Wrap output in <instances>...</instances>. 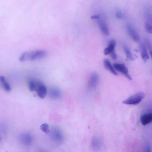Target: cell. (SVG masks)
Masks as SVG:
<instances>
[{"instance_id":"cell-1","label":"cell","mask_w":152,"mask_h":152,"mask_svg":"<svg viewBox=\"0 0 152 152\" xmlns=\"http://www.w3.org/2000/svg\"><path fill=\"white\" fill-rule=\"evenodd\" d=\"M47 54V52L43 50L26 51L21 55L19 60L21 62L28 60H36L44 57Z\"/></svg>"},{"instance_id":"cell-2","label":"cell","mask_w":152,"mask_h":152,"mask_svg":"<svg viewBox=\"0 0 152 152\" xmlns=\"http://www.w3.org/2000/svg\"><path fill=\"white\" fill-rule=\"evenodd\" d=\"M145 94L142 92L137 93L123 101V103L129 105H136L138 104L143 99Z\"/></svg>"},{"instance_id":"cell-3","label":"cell","mask_w":152,"mask_h":152,"mask_svg":"<svg viewBox=\"0 0 152 152\" xmlns=\"http://www.w3.org/2000/svg\"><path fill=\"white\" fill-rule=\"evenodd\" d=\"M35 91L40 98L44 99L47 93V88L43 83L39 81H37Z\"/></svg>"},{"instance_id":"cell-4","label":"cell","mask_w":152,"mask_h":152,"mask_svg":"<svg viewBox=\"0 0 152 152\" xmlns=\"http://www.w3.org/2000/svg\"><path fill=\"white\" fill-rule=\"evenodd\" d=\"M113 66L118 71L123 74L130 80H132V78L129 74L128 70L124 64H115Z\"/></svg>"},{"instance_id":"cell-5","label":"cell","mask_w":152,"mask_h":152,"mask_svg":"<svg viewBox=\"0 0 152 152\" xmlns=\"http://www.w3.org/2000/svg\"><path fill=\"white\" fill-rule=\"evenodd\" d=\"M19 140L22 144L28 146L31 145L33 142L32 136L27 133L21 134L19 136Z\"/></svg>"},{"instance_id":"cell-6","label":"cell","mask_w":152,"mask_h":152,"mask_svg":"<svg viewBox=\"0 0 152 152\" xmlns=\"http://www.w3.org/2000/svg\"><path fill=\"white\" fill-rule=\"evenodd\" d=\"M99 78L98 74L96 72L91 74L88 83V87L89 89L93 90L96 86Z\"/></svg>"},{"instance_id":"cell-7","label":"cell","mask_w":152,"mask_h":152,"mask_svg":"<svg viewBox=\"0 0 152 152\" xmlns=\"http://www.w3.org/2000/svg\"><path fill=\"white\" fill-rule=\"evenodd\" d=\"M51 136L53 139L57 143H61L63 142L64 136L59 129L57 128L54 129L52 132Z\"/></svg>"},{"instance_id":"cell-8","label":"cell","mask_w":152,"mask_h":152,"mask_svg":"<svg viewBox=\"0 0 152 152\" xmlns=\"http://www.w3.org/2000/svg\"><path fill=\"white\" fill-rule=\"evenodd\" d=\"M127 29L128 34L132 39L136 42H139L140 37L134 29L130 24L127 25Z\"/></svg>"},{"instance_id":"cell-9","label":"cell","mask_w":152,"mask_h":152,"mask_svg":"<svg viewBox=\"0 0 152 152\" xmlns=\"http://www.w3.org/2000/svg\"><path fill=\"white\" fill-rule=\"evenodd\" d=\"M98 19V24L102 33L106 36H109V30L106 22L103 19Z\"/></svg>"},{"instance_id":"cell-10","label":"cell","mask_w":152,"mask_h":152,"mask_svg":"<svg viewBox=\"0 0 152 152\" xmlns=\"http://www.w3.org/2000/svg\"><path fill=\"white\" fill-rule=\"evenodd\" d=\"M152 121V113H148L142 115L141 117V121L144 126L149 124Z\"/></svg>"},{"instance_id":"cell-11","label":"cell","mask_w":152,"mask_h":152,"mask_svg":"<svg viewBox=\"0 0 152 152\" xmlns=\"http://www.w3.org/2000/svg\"><path fill=\"white\" fill-rule=\"evenodd\" d=\"M140 48L142 59L145 61H147L149 59V56L145 46L143 44H141Z\"/></svg>"},{"instance_id":"cell-12","label":"cell","mask_w":152,"mask_h":152,"mask_svg":"<svg viewBox=\"0 0 152 152\" xmlns=\"http://www.w3.org/2000/svg\"><path fill=\"white\" fill-rule=\"evenodd\" d=\"M101 145V142L98 138L94 137L93 138L91 141V146L93 148L97 150L99 149Z\"/></svg>"},{"instance_id":"cell-13","label":"cell","mask_w":152,"mask_h":152,"mask_svg":"<svg viewBox=\"0 0 152 152\" xmlns=\"http://www.w3.org/2000/svg\"><path fill=\"white\" fill-rule=\"evenodd\" d=\"M116 46V42L114 40H112L109 42L108 46L104 50L105 55L110 54L112 52L114 51Z\"/></svg>"},{"instance_id":"cell-14","label":"cell","mask_w":152,"mask_h":152,"mask_svg":"<svg viewBox=\"0 0 152 152\" xmlns=\"http://www.w3.org/2000/svg\"><path fill=\"white\" fill-rule=\"evenodd\" d=\"M103 63L104 66L107 70L110 71L113 75L117 76V73L113 67L109 60L108 59H105Z\"/></svg>"},{"instance_id":"cell-15","label":"cell","mask_w":152,"mask_h":152,"mask_svg":"<svg viewBox=\"0 0 152 152\" xmlns=\"http://www.w3.org/2000/svg\"><path fill=\"white\" fill-rule=\"evenodd\" d=\"M0 82H1L3 88L7 92H9L11 91V87L10 85L4 76H0Z\"/></svg>"},{"instance_id":"cell-16","label":"cell","mask_w":152,"mask_h":152,"mask_svg":"<svg viewBox=\"0 0 152 152\" xmlns=\"http://www.w3.org/2000/svg\"><path fill=\"white\" fill-rule=\"evenodd\" d=\"M49 95L52 98L56 99L60 98L61 96V93L58 89L53 88L50 91Z\"/></svg>"},{"instance_id":"cell-17","label":"cell","mask_w":152,"mask_h":152,"mask_svg":"<svg viewBox=\"0 0 152 152\" xmlns=\"http://www.w3.org/2000/svg\"><path fill=\"white\" fill-rule=\"evenodd\" d=\"M123 49L127 59L130 60H133L134 58L129 48L127 46L125 45L124 46Z\"/></svg>"},{"instance_id":"cell-18","label":"cell","mask_w":152,"mask_h":152,"mask_svg":"<svg viewBox=\"0 0 152 152\" xmlns=\"http://www.w3.org/2000/svg\"><path fill=\"white\" fill-rule=\"evenodd\" d=\"M37 80L31 79L28 82V87L30 91L33 92L35 90Z\"/></svg>"},{"instance_id":"cell-19","label":"cell","mask_w":152,"mask_h":152,"mask_svg":"<svg viewBox=\"0 0 152 152\" xmlns=\"http://www.w3.org/2000/svg\"><path fill=\"white\" fill-rule=\"evenodd\" d=\"M152 23L146 21L145 23V27L146 31L149 34L152 33Z\"/></svg>"},{"instance_id":"cell-20","label":"cell","mask_w":152,"mask_h":152,"mask_svg":"<svg viewBox=\"0 0 152 152\" xmlns=\"http://www.w3.org/2000/svg\"><path fill=\"white\" fill-rule=\"evenodd\" d=\"M40 129L45 133H48L50 132L49 126L47 124L44 123L42 124L40 126Z\"/></svg>"},{"instance_id":"cell-21","label":"cell","mask_w":152,"mask_h":152,"mask_svg":"<svg viewBox=\"0 0 152 152\" xmlns=\"http://www.w3.org/2000/svg\"><path fill=\"white\" fill-rule=\"evenodd\" d=\"M146 44L147 47L149 50L150 54L151 56L152 55V46L151 42L148 39H146Z\"/></svg>"},{"instance_id":"cell-22","label":"cell","mask_w":152,"mask_h":152,"mask_svg":"<svg viewBox=\"0 0 152 152\" xmlns=\"http://www.w3.org/2000/svg\"><path fill=\"white\" fill-rule=\"evenodd\" d=\"M116 16L118 19H123L124 16L122 12L120 11H118L116 12Z\"/></svg>"},{"instance_id":"cell-23","label":"cell","mask_w":152,"mask_h":152,"mask_svg":"<svg viewBox=\"0 0 152 152\" xmlns=\"http://www.w3.org/2000/svg\"><path fill=\"white\" fill-rule=\"evenodd\" d=\"M110 54L111 57L113 59L115 60L117 59V55L114 51L112 52Z\"/></svg>"},{"instance_id":"cell-24","label":"cell","mask_w":152,"mask_h":152,"mask_svg":"<svg viewBox=\"0 0 152 152\" xmlns=\"http://www.w3.org/2000/svg\"><path fill=\"white\" fill-rule=\"evenodd\" d=\"M100 17L98 15H94L91 16V19H100Z\"/></svg>"},{"instance_id":"cell-25","label":"cell","mask_w":152,"mask_h":152,"mask_svg":"<svg viewBox=\"0 0 152 152\" xmlns=\"http://www.w3.org/2000/svg\"><path fill=\"white\" fill-rule=\"evenodd\" d=\"M0 140H1V138H0Z\"/></svg>"}]
</instances>
